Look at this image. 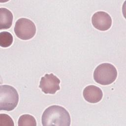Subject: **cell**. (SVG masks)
<instances>
[{
    "mask_svg": "<svg viewBox=\"0 0 126 126\" xmlns=\"http://www.w3.org/2000/svg\"><path fill=\"white\" fill-rule=\"evenodd\" d=\"M41 122L44 126H69L71 121L70 115L64 108L53 105L44 110L42 115Z\"/></svg>",
    "mask_w": 126,
    "mask_h": 126,
    "instance_id": "obj_1",
    "label": "cell"
},
{
    "mask_svg": "<svg viewBox=\"0 0 126 126\" xmlns=\"http://www.w3.org/2000/svg\"><path fill=\"white\" fill-rule=\"evenodd\" d=\"M19 94L12 86L3 85L0 86V110L10 111L18 105Z\"/></svg>",
    "mask_w": 126,
    "mask_h": 126,
    "instance_id": "obj_2",
    "label": "cell"
},
{
    "mask_svg": "<svg viewBox=\"0 0 126 126\" xmlns=\"http://www.w3.org/2000/svg\"><path fill=\"white\" fill-rule=\"evenodd\" d=\"M93 76L96 83L102 85H108L115 81L117 77V71L113 64L103 63L95 68Z\"/></svg>",
    "mask_w": 126,
    "mask_h": 126,
    "instance_id": "obj_3",
    "label": "cell"
},
{
    "mask_svg": "<svg viewBox=\"0 0 126 126\" xmlns=\"http://www.w3.org/2000/svg\"><path fill=\"white\" fill-rule=\"evenodd\" d=\"M36 27L34 23L26 18H21L16 22L14 31L20 39L27 40L34 37L36 33Z\"/></svg>",
    "mask_w": 126,
    "mask_h": 126,
    "instance_id": "obj_4",
    "label": "cell"
},
{
    "mask_svg": "<svg viewBox=\"0 0 126 126\" xmlns=\"http://www.w3.org/2000/svg\"><path fill=\"white\" fill-rule=\"evenodd\" d=\"M60 80L53 73L45 74L41 78L39 88L46 94H55L60 89Z\"/></svg>",
    "mask_w": 126,
    "mask_h": 126,
    "instance_id": "obj_5",
    "label": "cell"
},
{
    "mask_svg": "<svg viewBox=\"0 0 126 126\" xmlns=\"http://www.w3.org/2000/svg\"><path fill=\"white\" fill-rule=\"evenodd\" d=\"M92 23L95 29L105 31L111 28L112 20L109 14L104 11H100L93 14L92 17Z\"/></svg>",
    "mask_w": 126,
    "mask_h": 126,
    "instance_id": "obj_6",
    "label": "cell"
},
{
    "mask_svg": "<svg viewBox=\"0 0 126 126\" xmlns=\"http://www.w3.org/2000/svg\"><path fill=\"white\" fill-rule=\"evenodd\" d=\"M83 94L84 99L91 103H95L100 101L103 96L102 90L94 85H89L85 88Z\"/></svg>",
    "mask_w": 126,
    "mask_h": 126,
    "instance_id": "obj_7",
    "label": "cell"
},
{
    "mask_svg": "<svg viewBox=\"0 0 126 126\" xmlns=\"http://www.w3.org/2000/svg\"><path fill=\"white\" fill-rule=\"evenodd\" d=\"M13 16L12 12L6 8H0V29H8L12 26Z\"/></svg>",
    "mask_w": 126,
    "mask_h": 126,
    "instance_id": "obj_8",
    "label": "cell"
},
{
    "mask_svg": "<svg viewBox=\"0 0 126 126\" xmlns=\"http://www.w3.org/2000/svg\"><path fill=\"white\" fill-rule=\"evenodd\" d=\"M18 126H36V121L34 117L29 114L21 115L18 121Z\"/></svg>",
    "mask_w": 126,
    "mask_h": 126,
    "instance_id": "obj_9",
    "label": "cell"
},
{
    "mask_svg": "<svg viewBox=\"0 0 126 126\" xmlns=\"http://www.w3.org/2000/svg\"><path fill=\"white\" fill-rule=\"evenodd\" d=\"M13 41L12 35L8 32L4 31L0 33V46L1 47L6 48L9 47Z\"/></svg>",
    "mask_w": 126,
    "mask_h": 126,
    "instance_id": "obj_10",
    "label": "cell"
},
{
    "mask_svg": "<svg viewBox=\"0 0 126 126\" xmlns=\"http://www.w3.org/2000/svg\"><path fill=\"white\" fill-rule=\"evenodd\" d=\"M0 126H14V124L12 118L6 114H0Z\"/></svg>",
    "mask_w": 126,
    "mask_h": 126,
    "instance_id": "obj_11",
    "label": "cell"
}]
</instances>
